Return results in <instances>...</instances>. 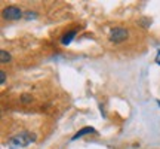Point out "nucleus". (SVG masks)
<instances>
[{
  "mask_svg": "<svg viewBox=\"0 0 160 149\" xmlns=\"http://www.w3.org/2000/svg\"><path fill=\"white\" fill-rule=\"evenodd\" d=\"M36 140V136L34 134H31V133H19L17 136H13V137L8 142V145L11 146V148H24V146H28L30 143H33Z\"/></svg>",
  "mask_w": 160,
  "mask_h": 149,
  "instance_id": "1",
  "label": "nucleus"
},
{
  "mask_svg": "<svg viewBox=\"0 0 160 149\" xmlns=\"http://www.w3.org/2000/svg\"><path fill=\"white\" fill-rule=\"evenodd\" d=\"M128 37V30L123 29V27H116V29H111L108 35V39L111 42H114V43H120V42H123L126 40Z\"/></svg>",
  "mask_w": 160,
  "mask_h": 149,
  "instance_id": "2",
  "label": "nucleus"
},
{
  "mask_svg": "<svg viewBox=\"0 0 160 149\" xmlns=\"http://www.w3.org/2000/svg\"><path fill=\"white\" fill-rule=\"evenodd\" d=\"M3 17L6 19H19V18L22 17V12L17 6H9V8H6L5 11H3Z\"/></svg>",
  "mask_w": 160,
  "mask_h": 149,
  "instance_id": "3",
  "label": "nucleus"
},
{
  "mask_svg": "<svg viewBox=\"0 0 160 149\" xmlns=\"http://www.w3.org/2000/svg\"><path fill=\"white\" fill-rule=\"evenodd\" d=\"M92 133H95V130H93L92 127H85V128H82L80 131L76 133L74 136H73V139H71V140H76V139H79V137H83L85 134H92Z\"/></svg>",
  "mask_w": 160,
  "mask_h": 149,
  "instance_id": "4",
  "label": "nucleus"
},
{
  "mask_svg": "<svg viewBox=\"0 0 160 149\" xmlns=\"http://www.w3.org/2000/svg\"><path fill=\"white\" fill-rule=\"evenodd\" d=\"M76 37V30H71V31H68V33H65V35L61 37V43L62 45H68L71 40Z\"/></svg>",
  "mask_w": 160,
  "mask_h": 149,
  "instance_id": "5",
  "label": "nucleus"
},
{
  "mask_svg": "<svg viewBox=\"0 0 160 149\" xmlns=\"http://www.w3.org/2000/svg\"><path fill=\"white\" fill-rule=\"evenodd\" d=\"M11 60V55L8 54L6 51H0V61L2 63H6V61H9Z\"/></svg>",
  "mask_w": 160,
  "mask_h": 149,
  "instance_id": "6",
  "label": "nucleus"
},
{
  "mask_svg": "<svg viewBox=\"0 0 160 149\" xmlns=\"http://www.w3.org/2000/svg\"><path fill=\"white\" fill-rule=\"evenodd\" d=\"M5 79H6V73L2 70V72H0V82L3 84V82H5Z\"/></svg>",
  "mask_w": 160,
  "mask_h": 149,
  "instance_id": "7",
  "label": "nucleus"
}]
</instances>
